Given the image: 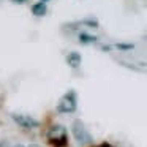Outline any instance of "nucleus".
<instances>
[{
  "mask_svg": "<svg viewBox=\"0 0 147 147\" xmlns=\"http://www.w3.org/2000/svg\"><path fill=\"white\" fill-rule=\"evenodd\" d=\"M78 108V95L74 90H68L63 96L60 98L57 105V111L62 112V114H71L74 112Z\"/></svg>",
  "mask_w": 147,
  "mask_h": 147,
  "instance_id": "obj_1",
  "label": "nucleus"
},
{
  "mask_svg": "<svg viewBox=\"0 0 147 147\" xmlns=\"http://www.w3.org/2000/svg\"><path fill=\"white\" fill-rule=\"evenodd\" d=\"M48 139L55 147H63V146H67V131L60 125H54L48 131Z\"/></svg>",
  "mask_w": 147,
  "mask_h": 147,
  "instance_id": "obj_2",
  "label": "nucleus"
},
{
  "mask_svg": "<svg viewBox=\"0 0 147 147\" xmlns=\"http://www.w3.org/2000/svg\"><path fill=\"white\" fill-rule=\"evenodd\" d=\"M71 130H73L74 139H76L79 144H87V142H90V141H92V136L89 134L87 128L84 127V123L81 120H74L73 125H71Z\"/></svg>",
  "mask_w": 147,
  "mask_h": 147,
  "instance_id": "obj_3",
  "label": "nucleus"
},
{
  "mask_svg": "<svg viewBox=\"0 0 147 147\" xmlns=\"http://www.w3.org/2000/svg\"><path fill=\"white\" fill-rule=\"evenodd\" d=\"M11 117H13V120L22 128H29L30 130V128H38L40 127V122L35 120L33 117H30V115H24V114L14 112V114H11Z\"/></svg>",
  "mask_w": 147,
  "mask_h": 147,
  "instance_id": "obj_4",
  "label": "nucleus"
},
{
  "mask_svg": "<svg viewBox=\"0 0 147 147\" xmlns=\"http://www.w3.org/2000/svg\"><path fill=\"white\" fill-rule=\"evenodd\" d=\"M65 60H67V63L70 65L71 68H78L81 65V60H82V57H81V54L79 52H70V54L67 55V59H65Z\"/></svg>",
  "mask_w": 147,
  "mask_h": 147,
  "instance_id": "obj_5",
  "label": "nucleus"
},
{
  "mask_svg": "<svg viewBox=\"0 0 147 147\" xmlns=\"http://www.w3.org/2000/svg\"><path fill=\"white\" fill-rule=\"evenodd\" d=\"M32 13L35 14V16H45V14L48 13V7H46V3H43V2H38V3H35L32 7Z\"/></svg>",
  "mask_w": 147,
  "mask_h": 147,
  "instance_id": "obj_6",
  "label": "nucleus"
},
{
  "mask_svg": "<svg viewBox=\"0 0 147 147\" xmlns=\"http://www.w3.org/2000/svg\"><path fill=\"white\" fill-rule=\"evenodd\" d=\"M79 43L81 45H92V43H96V36L89 35V33H79Z\"/></svg>",
  "mask_w": 147,
  "mask_h": 147,
  "instance_id": "obj_7",
  "label": "nucleus"
},
{
  "mask_svg": "<svg viewBox=\"0 0 147 147\" xmlns=\"http://www.w3.org/2000/svg\"><path fill=\"white\" fill-rule=\"evenodd\" d=\"M117 48L119 49H133L134 45L133 43H117Z\"/></svg>",
  "mask_w": 147,
  "mask_h": 147,
  "instance_id": "obj_8",
  "label": "nucleus"
},
{
  "mask_svg": "<svg viewBox=\"0 0 147 147\" xmlns=\"http://www.w3.org/2000/svg\"><path fill=\"white\" fill-rule=\"evenodd\" d=\"M0 147H10V144H8L7 141H2V142H0Z\"/></svg>",
  "mask_w": 147,
  "mask_h": 147,
  "instance_id": "obj_9",
  "label": "nucleus"
},
{
  "mask_svg": "<svg viewBox=\"0 0 147 147\" xmlns=\"http://www.w3.org/2000/svg\"><path fill=\"white\" fill-rule=\"evenodd\" d=\"M14 3H22V2H26V0H13Z\"/></svg>",
  "mask_w": 147,
  "mask_h": 147,
  "instance_id": "obj_10",
  "label": "nucleus"
},
{
  "mask_svg": "<svg viewBox=\"0 0 147 147\" xmlns=\"http://www.w3.org/2000/svg\"><path fill=\"white\" fill-rule=\"evenodd\" d=\"M98 147H112V146H109V144H101V146H98Z\"/></svg>",
  "mask_w": 147,
  "mask_h": 147,
  "instance_id": "obj_11",
  "label": "nucleus"
},
{
  "mask_svg": "<svg viewBox=\"0 0 147 147\" xmlns=\"http://www.w3.org/2000/svg\"><path fill=\"white\" fill-rule=\"evenodd\" d=\"M29 147H40V146H38V144H30Z\"/></svg>",
  "mask_w": 147,
  "mask_h": 147,
  "instance_id": "obj_12",
  "label": "nucleus"
},
{
  "mask_svg": "<svg viewBox=\"0 0 147 147\" xmlns=\"http://www.w3.org/2000/svg\"><path fill=\"white\" fill-rule=\"evenodd\" d=\"M13 147H24L22 144H16V146H13Z\"/></svg>",
  "mask_w": 147,
  "mask_h": 147,
  "instance_id": "obj_13",
  "label": "nucleus"
},
{
  "mask_svg": "<svg viewBox=\"0 0 147 147\" xmlns=\"http://www.w3.org/2000/svg\"><path fill=\"white\" fill-rule=\"evenodd\" d=\"M41 2H43V3H46V2H49V0H41Z\"/></svg>",
  "mask_w": 147,
  "mask_h": 147,
  "instance_id": "obj_14",
  "label": "nucleus"
}]
</instances>
